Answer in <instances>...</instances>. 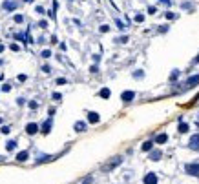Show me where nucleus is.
<instances>
[{"instance_id":"f257e3e1","label":"nucleus","mask_w":199,"mask_h":184,"mask_svg":"<svg viewBox=\"0 0 199 184\" xmlns=\"http://www.w3.org/2000/svg\"><path fill=\"white\" fill-rule=\"evenodd\" d=\"M185 170H186V173H188V175L199 177V164H195V162H194V164H186V168H185Z\"/></svg>"},{"instance_id":"f03ea898","label":"nucleus","mask_w":199,"mask_h":184,"mask_svg":"<svg viewBox=\"0 0 199 184\" xmlns=\"http://www.w3.org/2000/svg\"><path fill=\"white\" fill-rule=\"evenodd\" d=\"M134 99H135V93H134V91H124V93L121 95V100H122V102H131Z\"/></svg>"},{"instance_id":"7ed1b4c3","label":"nucleus","mask_w":199,"mask_h":184,"mask_svg":"<svg viewBox=\"0 0 199 184\" xmlns=\"http://www.w3.org/2000/svg\"><path fill=\"white\" fill-rule=\"evenodd\" d=\"M144 184H157V175L155 173H146L144 175Z\"/></svg>"},{"instance_id":"20e7f679","label":"nucleus","mask_w":199,"mask_h":184,"mask_svg":"<svg viewBox=\"0 0 199 184\" xmlns=\"http://www.w3.org/2000/svg\"><path fill=\"white\" fill-rule=\"evenodd\" d=\"M190 148H192V150H199V135H192V139H190Z\"/></svg>"},{"instance_id":"39448f33","label":"nucleus","mask_w":199,"mask_h":184,"mask_svg":"<svg viewBox=\"0 0 199 184\" xmlns=\"http://www.w3.org/2000/svg\"><path fill=\"white\" fill-rule=\"evenodd\" d=\"M26 131H28V133H29V135H35V133H37V131H38V126H37V124H35V122H29V124H28V126H26Z\"/></svg>"},{"instance_id":"423d86ee","label":"nucleus","mask_w":199,"mask_h":184,"mask_svg":"<svg viewBox=\"0 0 199 184\" xmlns=\"http://www.w3.org/2000/svg\"><path fill=\"white\" fill-rule=\"evenodd\" d=\"M88 120H90L92 124H97V122H99V113L90 111V113H88Z\"/></svg>"},{"instance_id":"0eeeda50","label":"nucleus","mask_w":199,"mask_h":184,"mask_svg":"<svg viewBox=\"0 0 199 184\" xmlns=\"http://www.w3.org/2000/svg\"><path fill=\"white\" fill-rule=\"evenodd\" d=\"M166 141H168V135H166V133H159V135L155 137V142H157V144H164Z\"/></svg>"},{"instance_id":"6e6552de","label":"nucleus","mask_w":199,"mask_h":184,"mask_svg":"<svg viewBox=\"0 0 199 184\" xmlns=\"http://www.w3.org/2000/svg\"><path fill=\"white\" fill-rule=\"evenodd\" d=\"M50 131H51V120H48V122L42 124V133H44V135H48Z\"/></svg>"},{"instance_id":"1a4fd4ad","label":"nucleus","mask_w":199,"mask_h":184,"mask_svg":"<svg viewBox=\"0 0 199 184\" xmlns=\"http://www.w3.org/2000/svg\"><path fill=\"white\" fill-rule=\"evenodd\" d=\"M195 84H199V75H194L186 80V86H195Z\"/></svg>"},{"instance_id":"9d476101","label":"nucleus","mask_w":199,"mask_h":184,"mask_svg":"<svg viewBox=\"0 0 199 184\" xmlns=\"http://www.w3.org/2000/svg\"><path fill=\"white\" fill-rule=\"evenodd\" d=\"M26 159H28V151H20V153H17V160H18V162H24Z\"/></svg>"},{"instance_id":"9b49d317","label":"nucleus","mask_w":199,"mask_h":184,"mask_svg":"<svg viewBox=\"0 0 199 184\" xmlns=\"http://www.w3.org/2000/svg\"><path fill=\"white\" fill-rule=\"evenodd\" d=\"M99 95H101L102 99H110V95H112V93H110V89H108V88H102Z\"/></svg>"},{"instance_id":"f8f14e48","label":"nucleus","mask_w":199,"mask_h":184,"mask_svg":"<svg viewBox=\"0 0 199 184\" xmlns=\"http://www.w3.org/2000/svg\"><path fill=\"white\" fill-rule=\"evenodd\" d=\"M75 129H77V131H84V129H86V124H84V122H75Z\"/></svg>"},{"instance_id":"ddd939ff","label":"nucleus","mask_w":199,"mask_h":184,"mask_svg":"<svg viewBox=\"0 0 199 184\" xmlns=\"http://www.w3.org/2000/svg\"><path fill=\"white\" fill-rule=\"evenodd\" d=\"M152 146H153V142H152V141H146V142L143 144V150H144V151H150Z\"/></svg>"},{"instance_id":"4468645a","label":"nucleus","mask_w":199,"mask_h":184,"mask_svg":"<svg viewBox=\"0 0 199 184\" xmlns=\"http://www.w3.org/2000/svg\"><path fill=\"white\" fill-rule=\"evenodd\" d=\"M179 131H181V133H186V131H188V124L179 122Z\"/></svg>"},{"instance_id":"2eb2a0df","label":"nucleus","mask_w":199,"mask_h":184,"mask_svg":"<svg viewBox=\"0 0 199 184\" xmlns=\"http://www.w3.org/2000/svg\"><path fill=\"white\" fill-rule=\"evenodd\" d=\"M15 146H17V142H15V141H8V146H6V148H8V151H13V150H15Z\"/></svg>"},{"instance_id":"dca6fc26","label":"nucleus","mask_w":199,"mask_h":184,"mask_svg":"<svg viewBox=\"0 0 199 184\" xmlns=\"http://www.w3.org/2000/svg\"><path fill=\"white\" fill-rule=\"evenodd\" d=\"M161 155H163L161 151H153V153H152V160H159V159H161Z\"/></svg>"},{"instance_id":"f3484780","label":"nucleus","mask_w":199,"mask_h":184,"mask_svg":"<svg viewBox=\"0 0 199 184\" xmlns=\"http://www.w3.org/2000/svg\"><path fill=\"white\" fill-rule=\"evenodd\" d=\"M42 57H44V58H48V57H51V51H50V49H44V51H42Z\"/></svg>"},{"instance_id":"a211bd4d","label":"nucleus","mask_w":199,"mask_h":184,"mask_svg":"<svg viewBox=\"0 0 199 184\" xmlns=\"http://www.w3.org/2000/svg\"><path fill=\"white\" fill-rule=\"evenodd\" d=\"M4 7H6V9H13V7H15V4H13V2H6V4H4Z\"/></svg>"},{"instance_id":"6ab92c4d","label":"nucleus","mask_w":199,"mask_h":184,"mask_svg":"<svg viewBox=\"0 0 199 184\" xmlns=\"http://www.w3.org/2000/svg\"><path fill=\"white\" fill-rule=\"evenodd\" d=\"M53 99H55V100H60V99H62V95H60V93H53Z\"/></svg>"},{"instance_id":"aec40b11","label":"nucleus","mask_w":199,"mask_h":184,"mask_svg":"<svg viewBox=\"0 0 199 184\" xmlns=\"http://www.w3.org/2000/svg\"><path fill=\"white\" fill-rule=\"evenodd\" d=\"M0 131H2V133H6V135H8V133H9V128H8V126H4L2 129H0Z\"/></svg>"},{"instance_id":"412c9836","label":"nucleus","mask_w":199,"mask_h":184,"mask_svg":"<svg viewBox=\"0 0 199 184\" xmlns=\"http://www.w3.org/2000/svg\"><path fill=\"white\" fill-rule=\"evenodd\" d=\"M135 20H137V22H143V20H144V16H143V15H137V16H135Z\"/></svg>"},{"instance_id":"4be33fe9","label":"nucleus","mask_w":199,"mask_h":184,"mask_svg":"<svg viewBox=\"0 0 199 184\" xmlns=\"http://www.w3.org/2000/svg\"><path fill=\"white\" fill-rule=\"evenodd\" d=\"M0 51H4V46L2 44H0Z\"/></svg>"},{"instance_id":"5701e85b","label":"nucleus","mask_w":199,"mask_h":184,"mask_svg":"<svg viewBox=\"0 0 199 184\" xmlns=\"http://www.w3.org/2000/svg\"><path fill=\"white\" fill-rule=\"evenodd\" d=\"M195 60H197V62H199V55H197V58H195Z\"/></svg>"},{"instance_id":"b1692460","label":"nucleus","mask_w":199,"mask_h":184,"mask_svg":"<svg viewBox=\"0 0 199 184\" xmlns=\"http://www.w3.org/2000/svg\"><path fill=\"white\" fill-rule=\"evenodd\" d=\"M0 122H2V119H0Z\"/></svg>"}]
</instances>
